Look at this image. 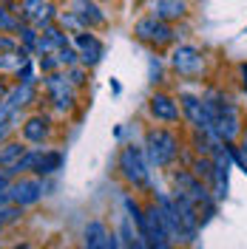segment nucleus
Masks as SVG:
<instances>
[{"instance_id": "1", "label": "nucleus", "mask_w": 247, "mask_h": 249, "mask_svg": "<svg viewBox=\"0 0 247 249\" xmlns=\"http://www.w3.org/2000/svg\"><path fill=\"white\" fill-rule=\"evenodd\" d=\"M145 153H148V161L154 167H165L170 164L176 153H179V142L173 133L168 130H148V139H145Z\"/></svg>"}, {"instance_id": "2", "label": "nucleus", "mask_w": 247, "mask_h": 249, "mask_svg": "<svg viewBox=\"0 0 247 249\" xmlns=\"http://www.w3.org/2000/svg\"><path fill=\"white\" fill-rule=\"evenodd\" d=\"M120 170L131 184H145L148 181V167H145V156L139 147L128 144L123 153H120Z\"/></svg>"}, {"instance_id": "3", "label": "nucleus", "mask_w": 247, "mask_h": 249, "mask_svg": "<svg viewBox=\"0 0 247 249\" xmlns=\"http://www.w3.org/2000/svg\"><path fill=\"white\" fill-rule=\"evenodd\" d=\"M173 184H176V193L187 196L196 207L202 204V207H207V210H210V193H207V187L202 184L193 173H185V170L173 173Z\"/></svg>"}, {"instance_id": "4", "label": "nucleus", "mask_w": 247, "mask_h": 249, "mask_svg": "<svg viewBox=\"0 0 247 249\" xmlns=\"http://www.w3.org/2000/svg\"><path fill=\"white\" fill-rule=\"evenodd\" d=\"M156 207H159V215H162V224H165V232H168L170 244L173 241H185V230H182V218H179L176 201L170 196H159Z\"/></svg>"}, {"instance_id": "5", "label": "nucleus", "mask_w": 247, "mask_h": 249, "mask_svg": "<svg viewBox=\"0 0 247 249\" xmlns=\"http://www.w3.org/2000/svg\"><path fill=\"white\" fill-rule=\"evenodd\" d=\"M134 34H137L139 40H145V43H168L170 37H173V29L165 20H159V17H145V20L137 23Z\"/></svg>"}, {"instance_id": "6", "label": "nucleus", "mask_w": 247, "mask_h": 249, "mask_svg": "<svg viewBox=\"0 0 247 249\" xmlns=\"http://www.w3.org/2000/svg\"><path fill=\"white\" fill-rule=\"evenodd\" d=\"M6 193H9V201L26 207V204L40 201V196H43V181H37V178H20L15 184H9Z\"/></svg>"}, {"instance_id": "7", "label": "nucleus", "mask_w": 247, "mask_h": 249, "mask_svg": "<svg viewBox=\"0 0 247 249\" xmlns=\"http://www.w3.org/2000/svg\"><path fill=\"white\" fill-rule=\"evenodd\" d=\"M182 108H185L187 119L199 127L202 133H213V124H210V116H207V110H205V99L199 96H190V93H182Z\"/></svg>"}, {"instance_id": "8", "label": "nucleus", "mask_w": 247, "mask_h": 249, "mask_svg": "<svg viewBox=\"0 0 247 249\" xmlns=\"http://www.w3.org/2000/svg\"><path fill=\"white\" fill-rule=\"evenodd\" d=\"M173 68L179 74H199L202 71V51L193 46H179L173 51Z\"/></svg>"}, {"instance_id": "9", "label": "nucleus", "mask_w": 247, "mask_h": 249, "mask_svg": "<svg viewBox=\"0 0 247 249\" xmlns=\"http://www.w3.org/2000/svg\"><path fill=\"white\" fill-rule=\"evenodd\" d=\"M77 46H80V60L85 65H97L103 57V43L94 34H77Z\"/></svg>"}, {"instance_id": "10", "label": "nucleus", "mask_w": 247, "mask_h": 249, "mask_svg": "<svg viewBox=\"0 0 247 249\" xmlns=\"http://www.w3.org/2000/svg\"><path fill=\"white\" fill-rule=\"evenodd\" d=\"M151 113H154L156 119H162V122H176L179 119V108H176V102L165 96V93H156L151 96Z\"/></svg>"}, {"instance_id": "11", "label": "nucleus", "mask_w": 247, "mask_h": 249, "mask_svg": "<svg viewBox=\"0 0 247 249\" xmlns=\"http://www.w3.org/2000/svg\"><path fill=\"white\" fill-rule=\"evenodd\" d=\"M82 249H108V230L103 221H91L82 235Z\"/></svg>"}, {"instance_id": "12", "label": "nucleus", "mask_w": 247, "mask_h": 249, "mask_svg": "<svg viewBox=\"0 0 247 249\" xmlns=\"http://www.w3.org/2000/svg\"><path fill=\"white\" fill-rule=\"evenodd\" d=\"M74 17L80 23H85V26H100L105 20V15L100 12V6L91 3V0H74Z\"/></svg>"}, {"instance_id": "13", "label": "nucleus", "mask_w": 247, "mask_h": 249, "mask_svg": "<svg viewBox=\"0 0 247 249\" xmlns=\"http://www.w3.org/2000/svg\"><path fill=\"white\" fill-rule=\"evenodd\" d=\"M23 17L37 23V26H46L51 20V6L46 0H23Z\"/></svg>"}, {"instance_id": "14", "label": "nucleus", "mask_w": 247, "mask_h": 249, "mask_svg": "<svg viewBox=\"0 0 247 249\" xmlns=\"http://www.w3.org/2000/svg\"><path fill=\"white\" fill-rule=\"evenodd\" d=\"M46 85H48V91H51V96H54V102H57V108H71L74 96L68 91V82H65L60 74H51V77L46 79Z\"/></svg>"}, {"instance_id": "15", "label": "nucleus", "mask_w": 247, "mask_h": 249, "mask_svg": "<svg viewBox=\"0 0 247 249\" xmlns=\"http://www.w3.org/2000/svg\"><path fill=\"white\" fill-rule=\"evenodd\" d=\"M120 244H123V249H148V241L142 238L139 230H134L131 218H123V227H120Z\"/></svg>"}, {"instance_id": "16", "label": "nucleus", "mask_w": 247, "mask_h": 249, "mask_svg": "<svg viewBox=\"0 0 247 249\" xmlns=\"http://www.w3.org/2000/svg\"><path fill=\"white\" fill-rule=\"evenodd\" d=\"M187 15V6L185 0H156V15L159 20H165V23H170V20H179V17Z\"/></svg>"}, {"instance_id": "17", "label": "nucleus", "mask_w": 247, "mask_h": 249, "mask_svg": "<svg viewBox=\"0 0 247 249\" xmlns=\"http://www.w3.org/2000/svg\"><path fill=\"white\" fill-rule=\"evenodd\" d=\"M31 99H34V91H31V85H17L15 91H12L9 96H6V99H3V105H6L9 110H20L23 105H26V102H31Z\"/></svg>"}, {"instance_id": "18", "label": "nucleus", "mask_w": 247, "mask_h": 249, "mask_svg": "<svg viewBox=\"0 0 247 249\" xmlns=\"http://www.w3.org/2000/svg\"><path fill=\"white\" fill-rule=\"evenodd\" d=\"M40 156H43V150H34V153H23V156H20V159L15 161V164H9L6 176H17V173L34 170V167H37V161H40Z\"/></svg>"}, {"instance_id": "19", "label": "nucleus", "mask_w": 247, "mask_h": 249, "mask_svg": "<svg viewBox=\"0 0 247 249\" xmlns=\"http://www.w3.org/2000/svg\"><path fill=\"white\" fill-rule=\"evenodd\" d=\"M60 164H62V156L57 153V150H48V153L40 156V161H37L34 173H40V176H51L54 170H60Z\"/></svg>"}, {"instance_id": "20", "label": "nucleus", "mask_w": 247, "mask_h": 249, "mask_svg": "<svg viewBox=\"0 0 247 249\" xmlns=\"http://www.w3.org/2000/svg\"><path fill=\"white\" fill-rule=\"evenodd\" d=\"M46 119H43V116H34V119H29V122L23 124V136H26V139L29 142H43V136H46Z\"/></svg>"}, {"instance_id": "21", "label": "nucleus", "mask_w": 247, "mask_h": 249, "mask_svg": "<svg viewBox=\"0 0 247 249\" xmlns=\"http://www.w3.org/2000/svg\"><path fill=\"white\" fill-rule=\"evenodd\" d=\"M23 153H26V147H23L20 142H9V144L0 150V164H15Z\"/></svg>"}, {"instance_id": "22", "label": "nucleus", "mask_w": 247, "mask_h": 249, "mask_svg": "<svg viewBox=\"0 0 247 249\" xmlns=\"http://www.w3.org/2000/svg\"><path fill=\"white\" fill-rule=\"evenodd\" d=\"M213 173H216V167H213V161H210V159H199V161L193 164V176H196V178L210 181V178H213Z\"/></svg>"}, {"instance_id": "23", "label": "nucleus", "mask_w": 247, "mask_h": 249, "mask_svg": "<svg viewBox=\"0 0 247 249\" xmlns=\"http://www.w3.org/2000/svg\"><path fill=\"white\" fill-rule=\"evenodd\" d=\"M227 150H230L233 161H236V164H242V170L247 173V133H245V144H242L239 150H236V147H227Z\"/></svg>"}, {"instance_id": "24", "label": "nucleus", "mask_w": 247, "mask_h": 249, "mask_svg": "<svg viewBox=\"0 0 247 249\" xmlns=\"http://www.w3.org/2000/svg\"><path fill=\"white\" fill-rule=\"evenodd\" d=\"M77 57H80V54H74V48H68V46L57 48V62H60V65H74Z\"/></svg>"}, {"instance_id": "25", "label": "nucleus", "mask_w": 247, "mask_h": 249, "mask_svg": "<svg viewBox=\"0 0 247 249\" xmlns=\"http://www.w3.org/2000/svg\"><path fill=\"white\" fill-rule=\"evenodd\" d=\"M20 37H23L26 48H37V34H34L31 29H23V31H20Z\"/></svg>"}, {"instance_id": "26", "label": "nucleus", "mask_w": 247, "mask_h": 249, "mask_svg": "<svg viewBox=\"0 0 247 249\" xmlns=\"http://www.w3.org/2000/svg\"><path fill=\"white\" fill-rule=\"evenodd\" d=\"M3 29H17V23L9 17V12H6V9H0V31H3Z\"/></svg>"}, {"instance_id": "27", "label": "nucleus", "mask_w": 247, "mask_h": 249, "mask_svg": "<svg viewBox=\"0 0 247 249\" xmlns=\"http://www.w3.org/2000/svg\"><path fill=\"white\" fill-rule=\"evenodd\" d=\"M17 218V210L15 207H6V210H0V224H6V221H15Z\"/></svg>"}, {"instance_id": "28", "label": "nucleus", "mask_w": 247, "mask_h": 249, "mask_svg": "<svg viewBox=\"0 0 247 249\" xmlns=\"http://www.w3.org/2000/svg\"><path fill=\"white\" fill-rule=\"evenodd\" d=\"M0 51H17V48H15V43H12V40L0 37Z\"/></svg>"}, {"instance_id": "29", "label": "nucleus", "mask_w": 247, "mask_h": 249, "mask_svg": "<svg viewBox=\"0 0 247 249\" xmlns=\"http://www.w3.org/2000/svg\"><path fill=\"white\" fill-rule=\"evenodd\" d=\"M6 190H9V176L3 173V176H0V193H6Z\"/></svg>"}, {"instance_id": "30", "label": "nucleus", "mask_w": 247, "mask_h": 249, "mask_svg": "<svg viewBox=\"0 0 247 249\" xmlns=\"http://www.w3.org/2000/svg\"><path fill=\"white\" fill-rule=\"evenodd\" d=\"M239 71H242V85H245V88H247V65H242Z\"/></svg>"}, {"instance_id": "31", "label": "nucleus", "mask_w": 247, "mask_h": 249, "mask_svg": "<svg viewBox=\"0 0 247 249\" xmlns=\"http://www.w3.org/2000/svg\"><path fill=\"white\" fill-rule=\"evenodd\" d=\"M71 82H77V85H80V82H82V74H80V71H74V74H71Z\"/></svg>"}, {"instance_id": "32", "label": "nucleus", "mask_w": 247, "mask_h": 249, "mask_svg": "<svg viewBox=\"0 0 247 249\" xmlns=\"http://www.w3.org/2000/svg\"><path fill=\"white\" fill-rule=\"evenodd\" d=\"M12 249H29V247H12Z\"/></svg>"}, {"instance_id": "33", "label": "nucleus", "mask_w": 247, "mask_h": 249, "mask_svg": "<svg viewBox=\"0 0 247 249\" xmlns=\"http://www.w3.org/2000/svg\"><path fill=\"white\" fill-rule=\"evenodd\" d=\"M3 93H6V91H3V85H0V96H3Z\"/></svg>"}]
</instances>
